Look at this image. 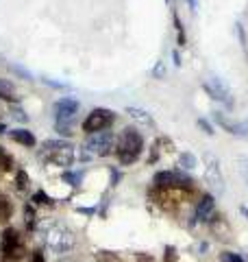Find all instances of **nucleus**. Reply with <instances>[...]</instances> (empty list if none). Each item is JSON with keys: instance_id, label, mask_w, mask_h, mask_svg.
<instances>
[{"instance_id": "32", "label": "nucleus", "mask_w": 248, "mask_h": 262, "mask_svg": "<svg viewBox=\"0 0 248 262\" xmlns=\"http://www.w3.org/2000/svg\"><path fill=\"white\" fill-rule=\"evenodd\" d=\"M239 210H242V214H244V216L248 219V203H244V206H242V208H239Z\"/></svg>"}, {"instance_id": "18", "label": "nucleus", "mask_w": 248, "mask_h": 262, "mask_svg": "<svg viewBox=\"0 0 248 262\" xmlns=\"http://www.w3.org/2000/svg\"><path fill=\"white\" fill-rule=\"evenodd\" d=\"M9 214H11V206L7 203V199H3V196H0V221H5Z\"/></svg>"}, {"instance_id": "19", "label": "nucleus", "mask_w": 248, "mask_h": 262, "mask_svg": "<svg viewBox=\"0 0 248 262\" xmlns=\"http://www.w3.org/2000/svg\"><path fill=\"white\" fill-rule=\"evenodd\" d=\"M181 164H183L185 168H194L196 166V158L192 153H183V158H181Z\"/></svg>"}, {"instance_id": "13", "label": "nucleus", "mask_w": 248, "mask_h": 262, "mask_svg": "<svg viewBox=\"0 0 248 262\" xmlns=\"http://www.w3.org/2000/svg\"><path fill=\"white\" fill-rule=\"evenodd\" d=\"M11 140L20 142L24 146H35V136H33L29 129H13L11 131Z\"/></svg>"}, {"instance_id": "28", "label": "nucleus", "mask_w": 248, "mask_h": 262, "mask_svg": "<svg viewBox=\"0 0 248 262\" xmlns=\"http://www.w3.org/2000/svg\"><path fill=\"white\" fill-rule=\"evenodd\" d=\"M11 114H13V118H15V120H22V122L27 120V116H24V112H22V110H13Z\"/></svg>"}, {"instance_id": "3", "label": "nucleus", "mask_w": 248, "mask_h": 262, "mask_svg": "<svg viewBox=\"0 0 248 262\" xmlns=\"http://www.w3.org/2000/svg\"><path fill=\"white\" fill-rule=\"evenodd\" d=\"M77 112H79V103L74 101V98H61V101L55 105L57 131H59V134H65V136L72 134V122H74Z\"/></svg>"}, {"instance_id": "1", "label": "nucleus", "mask_w": 248, "mask_h": 262, "mask_svg": "<svg viewBox=\"0 0 248 262\" xmlns=\"http://www.w3.org/2000/svg\"><path fill=\"white\" fill-rule=\"evenodd\" d=\"M44 241L48 245V249H53L55 253H68V251L74 249V243H77L74 232L63 223H51L48 225L46 232H44Z\"/></svg>"}, {"instance_id": "5", "label": "nucleus", "mask_w": 248, "mask_h": 262, "mask_svg": "<svg viewBox=\"0 0 248 262\" xmlns=\"http://www.w3.org/2000/svg\"><path fill=\"white\" fill-rule=\"evenodd\" d=\"M203 166H205V177L207 182L211 184V188L216 190H225V177H222V170H220V160L216 158L213 153H205L203 155Z\"/></svg>"}, {"instance_id": "22", "label": "nucleus", "mask_w": 248, "mask_h": 262, "mask_svg": "<svg viewBox=\"0 0 248 262\" xmlns=\"http://www.w3.org/2000/svg\"><path fill=\"white\" fill-rule=\"evenodd\" d=\"M63 179H65V182H70L72 186H79V182H81V175H74V173H65V175H63Z\"/></svg>"}, {"instance_id": "24", "label": "nucleus", "mask_w": 248, "mask_h": 262, "mask_svg": "<svg viewBox=\"0 0 248 262\" xmlns=\"http://www.w3.org/2000/svg\"><path fill=\"white\" fill-rule=\"evenodd\" d=\"M33 199H35L37 203H51V199H48L44 192H35V196H33Z\"/></svg>"}, {"instance_id": "9", "label": "nucleus", "mask_w": 248, "mask_h": 262, "mask_svg": "<svg viewBox=\"0 0 248 262\" xmlns=\"http://www.w3.org/2000/svg\"><path fill=\"white\" fill-rule=\"evenodd\" d=\"M205 90H207V94H209L213 101H222V103L231 105V90L227 88V83L222 79L209 77L205 81Z\"/></svg>"}, {"instance_id": "25", "label": "nucleus", "mask_w": 248, "mask_h": 262, "mask_svg": "<svg viewBox=\"0 0 248 262\" xmlns=\"http://www.w3.org/2000/svg\"><path fill=\"white\" fill-rule=\"evenodd\" d=\"M177 260V253H175V249H165V262H175Z\"/></svg>"}, {"instance_id": "8", "label": "nucleus", "mask_w": 248, "mask_h": 262, "mask_svg": "<svg viewBox=\"0 0 248 262\" xmlns=\"http://www.w3.org/2000/svg\"><path fill=\"white\" fill-rule=\"evenodd\" d=\"M3 253H5V256H9V258H13V260L20 258L24 253L20 236H18V232H15L13 227H7L3 232Z\"/></svg>"}, {"instance_id": "21", "label": "nucleus", "mask_w": 248, "mask_h": 262, "mask_svg": "<svg viewBox=\"0 0 248 262\" xmlns=\"http://www.w3.org/2000/svg\"><path fill=\"white\" fill-rule=\"evenodd\" d=\"M153 75H155V79H163V75H165L163 61H157V66H155V70H153Z\"/></svg>"}, {"instance_id": "16", "label": "nucleus", "mask_w": 248, "mask_h": 262, "mask_svg": "<svg viewBox=\"0 0 248 262\" xmlns=\"http://www.w3.org/2000/svg\"><path fill=\"white\" fill-rule=\"evenodd\" d=\"M61 146H70L65 140H46L44 142V149H46V153L48 151H55V149H61Z\"/></svg>"}, {"instance_id": "30", "label": "nucleus", "mask_w": 248, "mask_h": 262, "mask_svg": "<svg viewBox=\"0 0 248 262\" xmlns=\"http://www.w3.org/2000/svg\"><path fill=\"white\" fill-rule=\"evenodd\" d=\"M237 33H239V39H242V46L246 48V35H244V29H242V24L237 22Z\"/></svg>"}, {"instance_id": "14", "label": "nucleus", "mask_w": 248, "mask_h": 262, "mask_svg": "<svg viewBox=\"0 0 248 262\" xmlns=\"http://www.w3.org/2000/svg\"><path fill=\"white\" fill-rule=\"evenodd\" d=\"M127 114L133 120H137L139 125H146V127H153V116L148 112H144V110H139V107H129L127 110Z\"/></svg>"}, {"instance_id": "20", "label": "nucleus", "mask_w": 248, "mask_h": 262, "mask_svg": "<svg viewBox=\"0 0 248 262\" xmlns=\"http://www.w3.org/2000/svg\"><path fill=\"white\" fill-rule=\"evenodd\" d=\"M0 166H3V168H11V158L3 149H0Z\"/></svg>"}, {"instance_id": "27", "label": "nucleus", "mask_w": 248, "mask_h": 262, "mask_svg": "<svg viewBox=\"0 0 248 262\" xmlns=\"http://www.w3.org/2000/svg\"><path fill=\"white\" fill-rule=\"evenodd\" d=\"M31 262H46L44 253H41V251H35V253H33V258H31Z\"/></svg>"}, {"instance_id": "17", "label": "nucleus", "mask_w": 248, "mask_h": 262, "mask_svg": "<svg viewBox=\"0 0 248 262\" xmlns=\"http://www.w3.org/2000/svg\"><path fill=\"white\" fill-rule=\"evenodd\" d=\"M220 260L222 262H244L242 256H237V253H231V251H222L220 253Z\"/></svg>"}, {"instance_id": "4", "label": "nucleus", "mask_w": 248, "mask_h": 262, "mask_svg": "<svg viewBox=\"0 0 248 262\" xmlns=\"http://www.w3.org/2000/svg\"><path fill=\"white\" fill-rule=\"evenodd\" d=\"M113 144H115V138L111 131H98V134H89L87 142H85V149L92 153V155H109L113 151Z\"/></svg>"}, {"instance_id": "31", "label": "nucleus", "mask_w": 248, "mask_h": 262, "mask_svg": "<svg viewBox=\"0 0 248 262\" xmlns=\"http://www.w3.org/2000/svg\"><path fill=\"white\" fill-rule=\"evenodd\" d=\"M0 262H15L13 258H9V256H5V253H3V256H0Z\"/></svg>"}, {"instance_id": "10", "label": "nucleus", "mask_w": 248, "mask_h": 262, "mask_svg": "<svg viewBox=\"0 0 248 262\" xmlns=\"http://www.w3.org/2000/svg\"><path fill=\"white\" fill-rule=\"evenodd\" d=\"M46 162L55 164V166H70V164L74 162V151H72V146H61V149L48 151V153H46Z\"/></svg>"}, {"instance_id": "7", "label": "nucleus", "mask_w": 248, "mask_h": 262, "mask_svg": "<svg viewBox=\"0 0 248 262\" xmlns=\"http://www.w3.org/2000/svg\"><path fill=\"white\" fill-rule=\"evenodd\" d=\"M155 186H159V188H187V186H192V179L183 173L163 170V173L155 175Z\"/></svg>"}, {"instance_id": "15", "label": "nucleus", "mask_w": 248, "mask_h": 262, "mask_svg": "<svg viewBox=\"0 0 248 262\" xmlns=\"http://www.w3.org/2000/svg\"><path fill=\"white\" fill-rule=\"evenodd\" d=\"M24 223H27V227H29V229L35 227V210H33L31 206L24 208Z\"/></svg>"}, {"instance_id": "11", "label": "nucleus", "mask_w": 248, "mask_h": 262, "mask_svg": "<svg viewBox=\"0 0 248 262\" xmlns=\"http://www.w3.org/2000/svg\"><path fill=\"white\" fill-rule=\"evenodd\" d=\"M213 196L211 194H205L203 199H201V203H198V208H196V219L198 221H211V216H213Z\"/></svg>"}, {"instance_id": "23", "label": "nucleus", "mask_w": 248, "mask_h": 262, "mask_svg": "<svg viewBox=\"0 0 248 262\" xmlns=\"http://www.w3.org/2000/svg\"><path fill=\"white\" fill-rule=\"evenodd\" d=\"M27 186H29V177H27V173H18V188H20V190H24Z\"/></svg>"}, {"instance_id": "34", "label": "nucleus", "mask_w": 248, "mask_h": 262, "mask_svg": "<svg viewBox=\"0 0 248 262\" xmlns=\"http://www.w3.org/2000/svg\"><path fill=\"white\" fill-rule=\"evenodd\" d=\"M0 114H3V107H0Z\"/></svg>"}, {"instance_id": "33", "label": "nucleus", "mask_w": 248, "mask_h": 262, "mask_svg": "<svg viewBox=\"0 0 248 262\" xmlns=\"http://www.w3.org/2000/svg\"><path fill=\"white\" fill-rule=\"evenodd\" d=\"M187 3L192 5V9H196V7H198V3H196V0H187Z\"/></svg>"}, {"instance_id": "2", "label": "nucleus", "mask_w": 248, "mask_h": 262, "mask_svg": "<svg viewBox=\"0 0 248 262\" xmlns=\"http://www.w3.org/2000/svg\"><path fill=\"white\" fill-rule=\"evenodd\" d=\"M142 149H144V140L135 129H124L118 142H115V153H118V160L122 164H133L139 158Z\"/></svg>"}, {"instance_id": "6", "label": "nucleus", "mask_w": 248, "mask_h": 262, "mask_svg": "<svg viewBox=\"0 0 248 262\" xmlns=\"http://www.w3.org/2000/svg\"><path fill=\"white\" fill-rule=\"evenodd\" d=\"M113 122V114L109 110H94L92 114H87V118L83 120V131L87 134H98V131H107Z\"/></svg>"}, {"instance_id": "29", "label": "nucleus", "mask_w": 248, "mask_h": 262, "mask_svg": "<svg viewBox=\"0 0 248 262\" xmlns=\"http://www.w3.org/2000/svg\"><path fill=\"white\" fill-rule=\"evenodd\" d=\"M198 125H201V127L207 131V134H213V129H211V125H209L207 120H203V118H201V120H198Z\"/></svg>"}, {"instance_id": "12", "label": "nucleus", "mask_w": 248, "mask_h": 262, "mask_svg": "<svg viewBox=\"0 0 248 262\" xmlns=\"http://www.w3.org/2000/svg\"><path fill=\"white\" fill-rule=\"evenodd\" d=\"M216 120H218L225 129H229L231 134H235V136H248V118H246V120H242V122H235V125H233V122H229L225 116H220V114H216Z\"/></svg>"}, {"instance_id": "26", "label": "nucleus", "mask_w": 248, "mask_h": 262, "mask_svg": "<svg viewBox=\"0 0 248 262\" xmlns=\"http://www.w3.org/2000/svg\"><path fill=\"white\" fill-rule=\"evenodd\" d=\"M239 162H242V175H244V179L248 182V160H246V158H242Z\"/></svg>"}]
</instances>
